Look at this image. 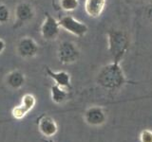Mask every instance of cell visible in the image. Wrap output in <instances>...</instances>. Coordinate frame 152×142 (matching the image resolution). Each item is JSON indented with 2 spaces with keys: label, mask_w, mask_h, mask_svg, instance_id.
<instances>
[{
  "label": "cell",
  "mask_w": 152,
  "mask_h": 142,
  "mask_svg": "<svg viewBox=\"0 0 152 142\" xmlns=\"http://www.w3.org/2000/svg\"><path fill=\"white\" fill-rule=\"evenodd\" d=\"M97 83L102 87L108 90H115L122 87L126 83V77L120 62L113 61L104 66L97 76Z\"/></svg>",
  "instance_id": "1"
},
{
  "label": "cell",
  "mask_w": 152,
  "mask_h": 142,
  "mask_svg": "<svg viewBox=\"0 0 152 142\" xmlns=\"http://www.w3.org/2000/svg\"><path fill=\"white\" fill-rule=\"evenodd\" d=\"M108 49L114 57V61L121 62L128 47V39L121 30H111L107 34Z\"/></svg>",
  "instance_id": "2"
},
{
  "label": "cell",
  "mask_w": 152,
  "mask_h": 142,
  "mask_svg": "<svg viewBox=\"0 0 152 142\" xmlns=\"http://www.w3.org/2000/svg\"><path fill=\"white\" fill-rule=\"evenodd\" d=\"M80 50L73 42L62 41L57 47V58L63 64H71L78 61Z\"/></svg>",
  "instance_id": "3"
},
{
  "label": "cell",
  "mask_w": 152,
  "mask_h": 142,
  "mask_svg": "<svg viewBox=\"0 0 152 142\" xmlns=\"http://www.w3.org/2000/svg\"><path fill=\"white\" fill-rule=\"evenodd\" d=\"M61 27L59 21L50 12H45V17L40 28L41 36L46 41H54L59 36Z\"/></svg>",
  "instance_id": "4"
},
{
  "label": "cell",
  "mask_w": 152,
  "mask_h": 142,
  "mask_svg": "<svg viewBox=\"0 0 152 142\" xmlns=\"http://www.w3.org/2000/svg\"><path fill=\"white\" fill-rule=\"evenodd\" d=\"M59 25L62 30L69 32L77 37H83L88 33V27L85 23L75 19L71 15H66L59 19Z\"/></svg>",
  "instance_id": "5"
},
{
  "label": "cell",
  "mask_w": 152,
  "mask_h": 142,
  "mask_svg": "<svg viewBox=\"0 0 152 142\" xmlns=\"http://www.w3.org/2000/svg\"><path fill=\"white\" fill-rule=\"evenodd\" d=\"M35 16L34 8L31 4L28 2H20L17 4L14 9V27H22L24 25H27Z\"/></svg>",
  "instance_id": "6"
},
{
  "label": "cell",
  "mask_w": 152,
  "mask_h": 142,
  "mask_svg": "<svg viewBox=\"0 0 152 142\" xmlns=\"http://www.w3.org/2000/svg\"><path fill=\"white\" fill-rule=\"evenodd\" d=\"M16 51L23 59H31L39 52V46L32 37L24 36L19 40Z\"/></svg>",
  "instance_id": "7"
},
{
  "label": "cell",
  "mask_w": 152,
  "mask_h": 142,
  "mask_svg": "<svg viewBox=\"0 0 152 142\" xmlns=\"http://www.w3.org/2000/svg\"><path fill=\"white\" fill-rule=\"evenodd\" d=\"M107 114L102 107L91 106L87 109L84 114V120L89 126H102L107 121Z\"/></svg>",
  "instance_id": "8"
},
{
  "label": "cell",
  "mask_w": 152,
  "mask_h": 142,
  "mask_svg": "<svg viewBox=\"0 0 152 142\" xmlns=\"http://www.w3.org/2000/svg\"><path fill=\"white\" fill-rule=\"evenodd\" d=\"M38 130L41 134L46 137L54 136L58 132V125H57L54 118L50 116L43 115L38 118Z\"/></svg>",
  "instance_id": "9"
},
{
  "label": "cell",
  "mask_w": 152,
  "mask_h": 142,
  "mask_svg": "<svg viewBox=\"0 0 152 142\" xmlns=\"http://www.w3.org/2000/svg\"><path fill=\"white\" fill-rule=\"evenodd\" d=\"M46 72L50 79L54 80L55 84L69 90L71 88L70 75L66 71H52L50 67H47Z\"/></svg>",
  "instance_id": "10"
},
{
  "label": "cell",
  "mask_w": 152,
  "mask_h": 142,
  "mask_svg": "<svg viewBox=\"0 0 152 142\" xmlns=\"http://www.w3.org/2000/svg\"><path fill=\"white\" fill-rule=\"evenodd\" d=\"M107 0H86L85 12L88 16L97 18L102 14L106 7Z\"/></svg>",
  "instance_id": "11"
},
{
  "label": "cell",
  "mask_w": 152,
  "mask_h": 142,
  "mask_svg": "<svg viewBox=\"0 0 152 142\" xmlns=\"http://www.w3.org/2000/svg\"><path fill=\"white\" fill-rule=\"evenodd\" d=\"M25 74L18 69L11 71L6 77V83L12 89L21 88L25 84Z\"/></svg>",
  "instance_id": "12"
},
{
  "label": "cell",
  "mask_w": 152,
  "mask_h": 142,
  "mask_svg": "<svg viewBox=\"0 0 152 142\" xmlns=\"http://www.w3.org/2000/svg\"><path fill=\"white\" fill-rule=\"evenodd\" d=\"M50 98L51 101L56 104L64 103L69 99V89L63 88L54 83L50 87Z\"/></svg>",
  "instance_id": "13"
},
{
  "label": "cell",
  "mask_w": 152,
  "mask_h": 142,
  "mask_svg": "<svg viewBox=\"0 0 152 142\" xmlns=\"http://www.w3.org/2000/svg\"><path fill=\"white\" fill-rule=\"evenodd\" d=\"M21 105L26 109L28 112L31 111L36 104V99L32 94H25L21 99Z\"/></svg>",
  "instance_id": "14"
},
{
  "label": "cell",
  "mask_w": 152,
  "mask_h": 142,
  "mask_svg": "<svg viewBox=\"0 0 152 142\" xmlns=\"http://www.w3.org/2000/svg\"><path fill=\"white\" fill-rule=\"evenodd\" d=\"M59 3L61 9L66 12H73L79 7V0H60Z\"/></svg>",
  "instance_id": "15"
},
{
  "label": "cell",
  "mask_w": 152,
  "mask_h": 142,
  "mask_svg": "<svg viewBox=\"0 0 152 142\" xmlns=\"http://www.w3.org/2000/svg\"><path fill=\"white\" fill-rule=\"evenodd\" d=\"M28 112L24 108L21 104H19L17 106H14L12 110V116L15 118V120H22L24 118Z\"/></svg>",
  "instance_id": "16"
},
{
  "label": "cell",
  "mask_w": 152,
  "mask_h": 142,
  "mask_svg": "<svg viewBox=\"0 0 152 142\" xmlns=\"http://www.w3.org/2000/svg\"><path fill=\"white\" fill-rule=\"evenodd\" d=\"M11 18V12L7 5L0 4V24L7 23Z\"/></svg>",
  "instance_id": "17"
},
{
  "label": "cell",
  "mask_w": 152,
  "mask_h": 142,
  "mask_svg": "<svg viewBox=\"0 0 152 142\" xmlns=\"http://www.w3.org/2000/svg\"><path fill=\"white\" fill-rule=\"evenodd\" d=\"M141 142H152V131L149 129H145L140 134Z\"/></svg>",
  "instance_id": "18"
},
{
  "label": "cell",
  "mask_w": 152,
  "mask_h": 142,
  "mask_svg": "<svg viewBox=\"0 0 152 142\" xmlns=\"http://www.w3.org/2000/svg\"><path fill=\"white\" fill-rule=\"evenodd\" d=\"M5 49H6V43H5V41L3 39L0 38V54L3 53Z\"/></svg>",
  "instance_id": "19"
},
{
  "label": "cell",
  "mask_w": 152,
  "mask_h": 142,
  "mask_svg": "<svg viewBox=\"0 0 152 142\" xmlns=\"http://www.w3.org/2000/svg\"><path fill=\"white\" fill-rule=\"evenodd\" d=\"M44 142H54V140L51 139V137H47V138L44 140Z\"/></svg>",
  "instance_id": "20"
}]
</instances>
